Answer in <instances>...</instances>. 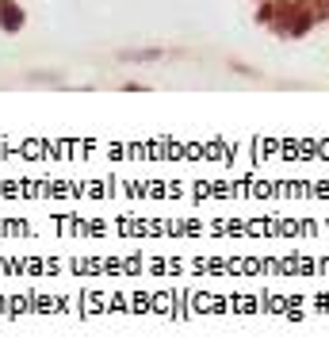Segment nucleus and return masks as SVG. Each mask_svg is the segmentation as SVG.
<instances>
[{
  "instance_id": "nucleus-1",
  "label": "nucleus",
  "mask_w": 329,
  "mask_h": 360,
  "mask_svg": "<svg viewBox=\"0 0 329 360\" xmlns=\"http://www.w3.org/2000/svg\"><path fill=\"white\" fill-rule=\"evenodd\" d=\"M0 27H4V31H20V27H23L20 4H12V0H0Z\"/></svg>"
}]
</instances>
